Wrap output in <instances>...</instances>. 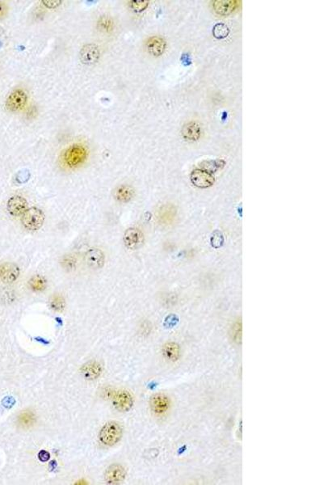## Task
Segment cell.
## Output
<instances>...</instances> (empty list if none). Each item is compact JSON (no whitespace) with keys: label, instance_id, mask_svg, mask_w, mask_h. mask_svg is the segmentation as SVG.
Listing matches in <instances>:
<instances>
[{"label":"cell","instance_id":"27","mask_svg":"<svg viewBox=\"0 0 323 485\" xmlns=\"http://www.w3.org/2000/svg\"><path fill=\"white\" fill-rule=\"evenodd\" d=\"M149 1H130V7L135 11H143L147 8L149 6Z\"/></svg>","mask_w":323,"mask_h":485},{"label":"cell","instance_id":"6","mask_svg":"<svg viewBox=\"0 0 323 485\" xmlns=\"http://www.w3.org/2000/svg\"><path fill=\"white\" fill-rule=\"evenodd\" d=\"M101 57V51L95 44H87L81 49L79 58L85 65H93L98 62Z\"/></svg>","mask_w":323,"mask_h":485},{"label":"cell","instance_id":"25","mask_svg":"<svg viewBox=\"0 0 323 485\" xmlns=\"http://www.w3.org/2000/svg\"><path fill=\"white\" fill-rule=\"evenodd\" d=\"M61 264H62V266L65 270H74L76 265H77V261H76L75 257L72 255H66L62 258Z\"/></svg>","mask_w":323,"mask_h":485},{"label":"cell","instance_id":"22","mask_svg":"<svg viewBox=\"0 0 323 485\" xmlns=\"http://www.w3.org/2000/svg\"><path fill=\"white\" fill-rule=\"evenodd\" d=\"M29 286L32 291L35 292H41L47 287V281L45 277L40 275H34L29 281Z\"/></svg>","mask_w":323,"mask_h":485},{"label":"cell","instance_id":"16","mask_svg":"<svg viewBox=\"0 0 323 485\" xmlns=\"http://www.w3.org/2000/svg\"><path fill=\"white\" fill-rule=\"evenodd\" d=\"M36 423V414L31 410H23L17 416V425L22 429H31Z\"/></svg>","mask_w":323,"mask_h":485},{"label":"cell","instance_id":"20","mask_svg":"<svg viewBox=\"0 0 323 485\" xmlns=\"http://www.w3.org/2000/svg\"><path fill=\"white\" fill-rule=\"evenodd\" d=\"M163 354L169 362H176L180 357V348L176 343H167L163 345Z\"/></svg>","mask_w":323,"mask_h":485},{"label":"cell","instance_id":"4","mask_svg":"<svg viewBox=\"0 0 323 485\" xmlns=\"http://www.w3.org/2000/svg\"><path fill=\"white\" fill-rule=\"evenodd\" d=\"M149 407L154 416L163 417L171 410L172 401L165 394L157 393L150 398Z\"/></svg>","mask_w":323,"mask_h":485},{"label":"cell","instance_id":"8","mask_svg":"<svg viewBox=\"0 0 323 485\" xmlns=\"http://www.w3.org/2000/svg\"><path fill=\"white\" fill-rule=\"evenodd\" d=\"M26 102H27V95L23 90L18 89L11 92L7 97L6 106L7 110L11 112H16L25 107Z\"/></svg>","mask_w":323,"mask_h":485},{"label":"cell","instance_id":"11","mask_svg":"<svg viewBox=\"0 0 323 485\" xmlns=\"http://www.w3.org/2000/svg\"><path fill=\"white\" fill-rule=\"evenodd\" d=\"M105 254L99 248H91L85 255V261L87 266L93 269L102 268L105 264Z\"/></svg>","mask_w":323,"mask_h":485},{"label":"cell","instance_id":"23","mask_svg":"<svg viewBox=\"0 0 323 485\" xmlns=\"http://www.w3.org/2000/svg\"><path fill=\"white\" fill-rule=\"evenodd\" d=\"M115 24L114 20L108 16H102L99 19L97 22V29L103 33H111L113 31Z\"/></svg>","mask_w":323,"mask_h":485},{"label":"cell","instance_id":"12","mask_svg":"<svg viewBox=\"0 0 323 485\" xmlns=\"http://www.w3.org/2000/svg\"><path fill=\"white\" fill-rule=\"evenodd\" d=\"M27 207V201L20 196L11 197L9 201H7V210L10 215L15 217L22 216L28 210Z\"/></svg>","mask_w":323,"mask_h":485},{"label":"cell","instance_id":"19","mask_svg":"<svg viewBox=\"0 0 323 485\" xmlns=\"http://www.w3.org/2000/svg\"><path fill=\"white\" fill-rule=\"evenodd\" d=\"M114 197L116 198V201H119L120 203H127L134 198V188L129 186H126V185L120 186L115 190Z\"/></svg>","mask_w":323,"mask_h":485},{"label":"cell","instance_id":"30","mask_svg":"<svg viewBox=\"0 0 323 485\" xmlns=\"http://www.w3.org/2000/svg\"><path fill=\"white\" fill-rule=\"evenodd\" d=\"M39 456H40L39 457V458H40V461H42V462H45V461L49 460V457H50V455H49V453H48V452L40 451V454H39Z\"/></svg>","mask_w":323,"mask_h":485},{"label":"cell","instance_id":"29","mask_svg":"<svg viewBox=\"0 0 323 485\" xmlns=\"http://www.w3.org/2000/svg\"><path fill=\"white\" fill-rule=\"evenodd\" d=\"M62 2H63L61 0H43L42 1L43 4L45 5L47 8H50V9H54L60 6Z\"/></svg>","mask_w":323,"mask_h":485},{"label":"cell","instance_id":"7","mask_svg":"<svg viewBox=\"0 0 323 485\" xmlns=\"http://www.w3.org/2000/svg\"><path fill=\"white\" fill-rule=\"evenodd\" d=\"M20 276V268L13 263H1L0 264V281L3 283L10 284L16 282Z\"/></svg>","mask_w":323,"mask_h":485},{"label":"cell","instance_id":"13","mask_svg":"<svg viewBox=\"0 0 323 485\" xmlns=\"http://www.w3.org/2000/svg\"><path fill=\"white\" fill-rule=\"evenodd\" d=\"M166 46L165 40L158 36L150 37L145 42V48L148 53L154 57L162 55L165 51Z\"/></svg>","mask_w":323,"mask_h":485},{"label":"cell","instance_id":"3","mask_svg":"<svg viewBox=\"0 0 323 485\" xmlns=\"http://www.w3.org/2000/svg\"><path fill=\"white\" fill-rule=\"evenodd\" d=\"M45 222V214L36 207L28 209L22 215V224L29 230H38L41 228Z\"/></svg>","mask_w":323,"mask_h":485},{"label":"cell","instance_id":"15","mask_svg":"<svg viewBox=\"0 0 323 485\" xmlns=\"http://www.w3.org/2000/svg\"><path fill=\"white\" fill-rule=\"evenodd\" d=\"M102 373V367L99 362L91 361L83 365L81 369V373L83 378L87 380H95L98 378Z\"/></svg>","mask_w":323,"mask_h":485},{"label":"cell","instance_id":"9","mask_svg":"<svg viewBox=\"0 0 323 485\" xmlns=\"http://www.w3.org/2000/svg\"><path fill=\"white\" fill-rule=\"evenodd\" d=\"M144 242V236L141 230L136 228H129L124 235V243L129 249L135 250L140 248Z\"/></svg>","mask_w":323,"mask_h":485},{"label":"cell","instance_id":"31","mask_svg":"<svg viewBox=\"0 0 323 485\" xmlns=\"http://www.w3.org/2000/svg\"><path fill=\"white\" fill-rule=\"evenodd\" d=\"M5 6L2 2H0V18L4 15Z\"/></svg>","mask_w":323,"mask_h":485},{"label":"cell","instance_id":"17","mask_svg":"<svg viewBox=\"0 0 323 485\" xmlns=\"http://www.w3.org/2000/svg\"><path fill=\"white\" fill-rule=\"evenodd\" d=\"M238 6V1H214L213 2L214 11L221 16H228L233 13Z\"/></svg>","mask_w":323,"mask_h":485},{"label":"cell","instance_id":"10","mask_svg":"<svg viewBox=\"0 0 323 485\" xmlns=\"http://www.w3.org/2000/svg\"><path fill=\"white\" fill-rule=\"evenodd\" d=\"M126 471L120 464H112L105 472V481L110 485L121 483L126 476Z\"/></svg>","mask_w":323,"mask_h":485},{"label":"cell","instance_id":"26","mask_svg":"<svg viewBox=\"0 0 323 485\" xmlns=\"http://www.w3.org/2000/svg\"><path fill=\"white\" fill-rule=\"evenodd\" d=\"M229 32H230L229 28L223 24H217L214 26V29H213V34H214V36L216 37V38H225L229 34Z\"/></svg>","mask_w":323,"mask_h":485},{"label":"cell","instance_id":"2","mask_svg":"<svg viewBox=\"0 0 323 485\" xmlns=\"http://www.w3.org/2000/svg\"><path fill=\"white\" fill-rule=\"evenodd\" d=\"M122 432V427L119 423L110 421L103 426L99 438L104 445L111 447L121 439Z\"/></svg>","mask_w":323,"mask_h":485},{"label":"cell","instance_id":"5","mask_svg":"<svg viewBox=\"0 0 323 485\" xmlns=\"http://www.w3.org/2000/svg\"><path fill=\"white\" fill-rule=\"evenodd\" d=\"M114 407L119 411H128L134 405V399L131 394L125 390L114 392L111 396Z\"/></svg>","mask_w":323,"mask_h":485},{"label":"cell","instance_id":"18","mask_svg":"<svg viewBox=\"0 0 323 485\" xmlns=\"http://www.w3.org/2000/svg\"><path fill=\"white\" fill-rule=\"evenodd\" d=\"M192 180L196 186L201 188H206L214 183V177L206 172L201 170L193 171L192 174Z\"/></svg>","mask_w":323,"mask_h":485},{"label":"cell","instance_id":"1","mask_svg":"<svg viewBox=\"0 0 323 485\" xmlns=\"http://www.w3.org/2000/svg\"><path fill=\"white\" fill-rule=\"evenodd\" d=\"M88 153L86 148L81 144H74L63 154V162L70 168H76L82 165L87 160Z\"/></svg>","mask_w":323,"mask_h":485},{"label":"cell","instance_id":"24","mask_svg":"<svg viewBox=\"0 0 323 485\" xmlns=\"http://www.w3.org/2000/svg\"><path fill=\"white\" fill-rule=\"evenodd\" d=\"M49 305H50L51 308L54 311L62 312V311H64L65 306H66V302H65L63 296L59 295V294H55V295H53L50 298Z\"/></svg>","mask_w":323,"mask_h":485},{"label":"cell","instance_id":"28","mask_svg":"<svg viewBox=\"0 0 323 485\" xmlns=\"http://www.w3.org/2000/svg\"><path fill=\"white\" fill-rule=\"evenodd\" d=\"M241 336H242V324L238 322L234 324L232 329V338H234V340L239 342L241 340Z\"/></svg>","mask_w":323,"mask_h":485},{"label":"cell","instance_id":"21","mask_svg":"<svg viewBox=\"0 0 323 485\" xmlns=\"http://www.w3.org/2000/svg\"><path fill=\"white\" fill-rule=\"evenodd\" d=\"M183 134L185 139L190 141H196L201 137V126L196 122H190L185 125L183 130Z\"/></svg>","mask_w":323,"mask_h":485},{"label":"cell","instance_id":"14","mask_svg":"<svg viewBox=\"0 0 323 485\" xmlns=\"http://www.w3.org/2000/svg\"><path fill=\"white\" fill-rule=\"evenodd\" d=\"M176 210L171 204H165L158 209L157 219L162 225L169 226L173 224L176 219Z\"/></svg>","mask_w":323,"mask_h":485}]
</instances>
